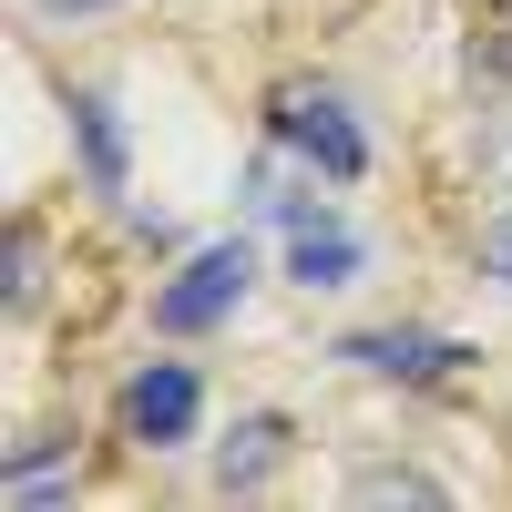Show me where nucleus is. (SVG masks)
<instances>
[{
	"instance_id": "f03ea898",
	"label": "nucleus",
	"mask_w": 512,
	"mask_h": 512,
	"mask_svg": "<svg viewBox=\"0 0 512 512\" xmlns=\"http://www.w3.org/2000/svg\"><path fill=\"white\" fill-rule=\"evenodd\" d=\"M277 134L308 154L328 185H359V175H369V134L349 123L338 93H318V82H287V93H277Z\"/></svg>"
},
{
	"instance_id": "f257e3e1",
	"label": "nucleus",
	"mask_w": 512,
	"mask_h": 512,
	"mask_svg": "<svg viewBox=\"0 0 512 512\" xmlns=\"http://www.w3.org/2000/svg\"><path fill=\"white\" fill-rule=\"evenodd\" d=\"M246 277H256L246 236H226V246H195V256H185V277H175V287H154V328H164V338H195V328L236 318Z\"/></svg>"
},
{
	"instance_id": "20e7f679",
	"label": "nucleus",
	"mask_w": 512,
	"mask_h": 512,
	"mask_svg": "<svg viewBox=\"0 0 512 512\" xmlns=\"http://www.w3.org/2000/svg\"><path fill=\"white\" fill-rule=\"evenodd\" d=\"M195 410H205V390H195V369L185 359H154L144 379H134V390H123V420H134V441H185L195 431Z\"/></svg>"
},
{
	"instance_id": "7ed1b4c3",
	"label": "nucleus",
	"mask_w": 512,
	"mask_h": 512,
	"mask_svg": "<svg viewBox=\"0 0 512 512\" xmlns=\"http://www.w3.org/2000/svg\"><path fill=\"white\" fill-rule=\"evenodd\" d=\"M338 359H359V369H379V379H420V390L472 369V349L441 338V328H359V338H338Z\"/></svg>"
},
{
	"instance_id": "6e6552de",
	"label": "nucleus",
	"mask_w": 512,
	"mask_h": 512,
	"mask_svg": "<svg viewBox=\"0 0 512 512\" xmlns=\"http://www.w3.org/2000/svg\"><path fill=\"white\" fill-rule=\"evenodd\" d=\"M31 267H41V236H31V226H11V318H31V297H41V277H31Z\"/></svg>"
},
{
	"instance_id": "0eeeda50",
	"label": "nucleus",
	"mask_w": 512,
	"mask_h": 512,
	"mask_svg": "<svg viewBox=\"0 0 512 512\" xmlns=\"http://www.w3.org/2000/svg\"><path fill=\"white\" fill-rule=\"evenodd\" d=\"M359 502H420V512H441L451 492H441V482H420V472H359Z\"/></svg>"
},
{
	"instance_id": "39448f33",
	"label": "nucleus",
	"mask_w": 512,
	"mask_h": 512,
	"mask_svg": "<svg viewBox=\"0 0 512 512\" xmlns=\"http://www.w3.org/2000/svg\"><path fill=\"white\" fill-rule=\"evenodd\" d=\"M277 461H287V420H277V410H256V420H236V441L216 451V492H256Z\"/></svg>"
},
{
	"instance_id": "1a4fd4ad",
	"label": "nucleus",
	"mask_w": 512,
	"mask_h": 512,
	"mask_svg": "<svg viewBox=\"0 0 512 512\" xmlns=\"http://www.w3.org/2000/svg\"><path fill=\"white\" fill-rule=\"evenodd\" d=\"M482 267H492V277H502V287H512V216H502V226H492V236H482Z\"/></svg>"
},
{
	"instance_id": "423d86ee",
	"label": "nucleus",
	"mask_w": 512,
	"mask_h": 512,
	"mask_svg": "<svg viewBox=\"0 0 512 512\" xmlns=\"http://www.w3.org/2000/svg\"><path fill=\"white\" fill-rule=\"evenodd\" d=\"M72 134H82V175H93V195H123V123L103 93H72Z\"/></svg>"
},
{
	"instance_id": "9d476101",
	"label": "nucleus",
	"mask_w": 512,
	"mask_h": 512,
	"mask_svg": "<svg viewBox=\"0 0 512 512\" xmlns=\"http://www.w3.org/2000/svg\"><path fill=\"white\" fill-rule=\"evenodd\" d=\"M52 11H103V0H52Z\"/></svg>"
}]
</instances>
